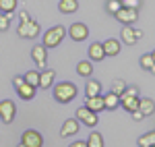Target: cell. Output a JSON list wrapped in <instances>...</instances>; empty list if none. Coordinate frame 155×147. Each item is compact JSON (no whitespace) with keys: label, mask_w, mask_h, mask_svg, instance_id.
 <instances>
[{"label":"cell","mask_w":155,"mask_h":147,"mask_svg":"<svg viewBox=\"0 0 155 147\" xmlns=\"http://www.w3.org/2000/svg\"><path fill=\"white\" fill-rule=\"evenodd\" d=\"M114 17L122 25H134L139 21V11L137 8H128V6H120L118 11L114 12Z\"/></svg>","instance_id":"5b68a950"},{"label":"cell","mask_w":155,"mask_h":147,"mask_svg":"<svg viewBox=\"0 0 155 147\" xmlns=\"http://www.w3.org/2000/svg\"><path fill=\"white\" fill-rule=\"evenodd\" d=\"M64 37H66V27L64 25H54V27H50L48 31L41 35V46L52 50L56 46H60Z\"/></svg>","instance_id":"6da1fadb"},{"label":"cell","mask_w":155,"mask_h":147,"mask_svg":"<svg viewBox=\"0 0 155 147\" xmlns=\"http://www.w3.org/2000/svg\"><path fill=\"white\" fill-rule=\"evenodd\" d=\"M124 89H126V81H122V79H116V81H114V85H112V93L120 95Z\"/></svg>","instance_id":"f1b7e54d"},{"label":"cell","mask_w":155,"mask_h":147,"mask_svg":"<svg viewBox=\"0 0 155 147\" xmlns=\"http://www.w3.org/2000/svg\"><path fill=\"white\" fill-rule=\"evenodd\" d=\"M77 93H79V89L71 81H62L58 85H54V99L58 104H68V102H72V99L77 98Z\"/></svg>","instance_id":"7a4b0ae2"},{"label":"cell","mask_w":155,"mask_h":147,"mask_svg":"<svg viewBox=\"0 0 155 147\" xmlns=\"http://www.w3.org/2000/svg\"><path fill=\"white\" fill-rule=\"evenodd\" d=\"M77 75L79 77H85V79H89L91 75H93V62L91 60H81L77 64Z\"/></svg>","instance_id":"44dd1931"},{"label":"cell","mask_w":155,"mask_h":147,"mask_svg":"<svg viewBox=\"0 0 155 147\" xmlns=\"http://www.w3.org/2000/svg\"><path fill=\"white\" fill-rule=\"evenodd\" d=\"M85 143H87V147H104V137L99 135L97 131H93V133H89Z\"/></svg>","instance_id":"cb8c5ba5"},{"label":"cell","mask_w":155,"mask_h":147,"mask_svg":"<svg viewBox=\"0 0 155 147\" xmlns=\"http://www.w3.org/2000/svg\"><path fill=\"white\" fill-rule=\"evenodd\" d=\"M66 35L71 37L72 42H85L89 37V27L85 23H72L68 29H66Z\"/></svg>","instance_id":"ba28073f"},{"label":"cell","mask_w":155,"mask_h":147,"mask_svg":"<svg viewBox=\"0 0 155 147\" xmlns=\"http://www.w3.org/2000/svg\"><path fill=\"white\" fill-rule=\"evenodd\" d=\"M120 6H122V0H107L106 2V11L110 12V15H114Z\"/></svg>","instance_id":"4316f807"},{"label":"cell","mask_w":155,"mask_h":147,"mask_svg":"<svg viewBox=\"0 0 155 147\" xmlns=\"http://www.w3.org/2000/svg\"><path fill=\"white\" fill-rule=\"evenodd\" d=\"M11 29V15L0 12V31H8Z\"/></svg>","instance_id":"83f0119b"},{"label":"cell","mask_w":155,"mask_h":147,"mask_svg":"<svg viewBox=\"0 0 155 147\" xmlns=\"http://www.w3.org/2000/svg\"><path fill=\"white\" fill-rule=\"evenodd\" d=\"M35 91H37V87L29 85V83H23V85L17 87V95L21 99H27V102H31V99L35 98Z\"/></svg>","instance_id":"2e32d148"},{"label":"cell","mask_w":155,"mask_h":147,"mask_svg":"<svg viewBox=\"0 0 155 147\" xmlns=\"http://www.w3.org/2000/svg\"><path fill=\"white\" fill-rule=\"evenodd\" d=\"M17 6H19L17 0H0V12H4V15H12L17 11Z\"/></svg>","instance_id":"603a6c76"},{"label":"cell","mask_w":155,"mask_h":147,"mask_svg":"<svg viewBox=\"0 0 155 147\" xmlns=\"http://www.w3.org/2000/svg\"><path fill=\"white\" fill-rule=\"evenodd\" d=\"M21 143L25 147H44V137L39 131H33V129H27L21 137Z\"/></svg>","instance_id":"9c48e42d"},{"label":"cell","mask_w":155,"mask_h":147,"mask_svg":"<svg viewBox=\"0 0 155 147\" xmlns=\"http://www.w3.org/2000/svg\"><path fill=\"white\" fill-rule=\"evenodd\" d=\"M151 145H155V133L153 131H149L147 135L139 137V147H151Z\"/></svg>","instance_id":"484cf974"},{"label":"cell","mask_w":155,"mask_h":147,"mask_svg":"<svg viewBox=\"0 0 155 147\" xmlns=\"http://www.w3.org/2000/svg\"><path fill=\"white\" fill-rule=\"evenodd\" d=\"M85 108H89V110L95 112V114L104 112V95H93V98H87Z\"/></svg>","instance_id":"e0dca14e"},{"label":"cell","mask_w":155,"mask_h":147,"mask_svg":"<svg viewBox=\"0 0 155 147\" xmlns=\"http://www.w3.org/2000/svg\"><path fill=\"white\" fill-rule=\"evenodd\" d=\"M137 110L141 112L145 118H147V116H151V114H153V110H155L153 98H139V108H137Z\"/></svg>","instance_id":"9a60e30c"},{"label":"cell","mask_w":155,"mask_h":147,"mask_svg":"<svg viewBox=\"0 0 155 147\" xmlns=\"http://www.w3.org/2000/svg\"><path fill=\"white\" fill-rule=\"evenodd\" d=\"M87 54H89V60L91 62H101L106 58V54H104V48H101V44L99 42H93L89 50H87Z\"/></svg>","instance_id":"5bb4252c"},{"label":"cell","mask_w":155,"mask_h":147,"mask_svg":"<svg viewBox=\"0 0 155 147\" xmlns=\"http://www.w3.org/2000/svg\"><path fill=\"white\" fill-rule=\"evenodd\" d=\"M141 37H143V31H141V29H134L132 25H124V27H122V31H120V44L134 46Z\"/></svg>","instance_id":"277c9868"},{"label":"cell","mask_w":155,"mask_h":147,"mask_svg":"<svg viewBox=\"0 0 155 147\" xmlns=\"http://www.w3.org/2000/svg\"><path fill=\"white\" fill-rule=\"evenodd\" d=\"M74 116H77V120L81 124H85V126H89V129H93V126H97V122H99V118H97L95 112H91L89 108H85V106H81V108H77V112H74Z\"/></svg>","instance_id":"52a82bcc"},{"label":"cell","mask_w":155,"mask_h":147,"mask_svg":"<svg viewBox=\"0 0 155 147\" xmlns=\"http://www.w3.org/2000/svg\"><path fill=\"white\" fill-rule=\"evenodd\" d=\"M68 147H87V143H85V141H74V143H71Z\"/></svg>","instance_id":"836d02e7"},{"label":"cell","mask_w":155,"mask_h":147,"mask_svg":"<svg viewBox=\"0 0 155 147\" xmlns=\"http://www.w3.org/2000/svg\"><path fill=\"white\" fill-rule=\"evenodd\" d=\"M58 11L62 12V15H74V12L79 11V2H77V0H60Z\"/></svg>","instance_id":"ac0fdd59"},{"label":"cell","mask_w":155,"mask_h":147,"mask_svg":"<svg viewBox=\"0 0 155 147\" xmlns=\"http://www.w3.org/2000/svg\"><path fill=\"white\" fill-rule=\"evenodd\" d=\"M122 6H128V8H137L141 6V0H122Z\"/></svg>","instance_id":"f546056e"},{"label":"cell","mask_w":155,"mask_h":147,"mask_svg":"<svg viewBox=\"0 0 155 147\" xmlns=\"http://www.w3.org/2000/svg\"><path fill=\"white\" fill-rule=\"evenodd\" d=\"M130 114H132V120H137V122H139V120H143V118H145V116H143V114H141V112H139V110L130 112Z\"/></svg>","instance_id":"d6a6232c"},{"label":"cell","mask_w":155,"mask_h":147,"mask_svg":"<svg viewBox=\"0 0 155 147\" xmlns=\"http://www.w3.org/2000/svg\"><path fill=\"white\" fill-rule=\"evenodd\" d=\"M77 133H79V120H77V118L64 120L62 129H60V137L66 139V137H72V135H77Z\"/></svg>","instance_id":"7c38bea8"},{"label":"cell","mask_w":155,"mask_h":147,"mask_svg":"<svg viewBox=\"0 0 155 147\" xmlns=\"http://www.w3.org/2000/svg\"><path fill=\"white\" fill-rule=\"evenodd\" d=\"M93 95H101V83L89 77V81L85 85V98H93Z\"/></svg>","instance_id":"d6986e66"},{"label":"cell","mask_w":155,"mask_h":147,"mask_svg":"<svg viewBox=\"0 0 155 147\" xmlns=\"http://www.w3.org/2000/svg\"><path fill=\"white\" fill-rule=\"evenodd\" d=\"M17 147H25V145H23V143H19V145H17Z\"/></svg>","instance_id":"e575fe53"},{"label":"cell","mask_w":155,"mask_h":147,"mask_svg":"<svg viewBox=\"0 0 155 147\" xmlns=\"http://www.w3.org/2000/svg\"><path fill=\"white\" fill-rule=\"evenodd\" d=\"M116 108H120V98L116 95V93H107V95H104V110H110L114 112Z\"/></svg>","instance_id":"7402d4cb"},{"label":"cell","mask_w":155,"mask_h":147,"mask_svg":"<svg viewBox=\"0 0 155 147\" xmlns=\"http://www.w3.org/2000/svg\"><path fill=\"white\" fill-rule=\"evenodd\" d=\"M25 83H29V85L37 87V81H39V71H35V68H31V71H27V73L23 75Z\"/></svg>","instance_id":"d4e9b609"},{"label":"cell","mask_w":155,"mask_h":147,"mask_svg":"<svg viewBox=\"0 0 155 147\" xmlns=\"http://www.w3.org/2000/svg\"><path fill=\"white\" fill-rule=\"evenodd\" d=\"M23 83H25L23 77H15V79H12V87H15V89H17L19 85H23Z\"/></svg>","instance_id":"4dcf8cb0"},{"label":"cell","mask_w":155,"mask_h":147,"mask_svg":"<svg viewBox=\"0 0 155 147\" xmlns=\"http://www.w3.org/2000/svg\"><path fill=\"white\" fill-rule=\"evenodd\" d=\"M27 19H31L27 11H21V12H19V23H23V21H27Z\"/></svg>","instance_id":"1f68e13d"},{"label":"cell","mask_w":155,"mask_h":147,"mask_svg":"<svg viewBox=\"0 0 155 147\" xmlns=\"http://www.w3.org/2000/svg\"><path fill=\"white\" fill-rule=\"evenodd\" d=\"M139 64H141V68H143V71L153 73V71H155V54H153V52L143 54V56H141V60H139Z\"/></svg>","instance_id":"ffe728a7"},{"label":"cell","mask_w":155,"mask_h":147,"mask_svg":"<svg viewBox=\"0 0 155 147\" xmlns=\"http://www.w3.org/2000/svg\"><path fill=\"white\" fill-rule=\"evenodd\" d=\"M17 116V104L12 99H2L0 102V120L4 124H11Z\"/></svg>","instance_id":"8992f818"},{"label":"cell","mask_w":155,"mask_h":147,"mask_svg":"<svg viewBox=\"0 0 155 147\" xmlns=\"http://www.w3.org/2000/svg\"><path fill=\"white\" fill-rule=\"evenodd\" d=\"M31 58H33V62H35L37 68H46V66H48V48H44L41 44L33 46V50H31Z\"/></svg>","instance_id":"30bf717a"},{"label":"cell","mask_w":155,"mask_h":147,"mask_svg":"<svg viewBox=\"0 0 155 147\" xmlns=\"http://www.w3.org/2000/svg\"><path fill=\"white\" fill-rule=\"evenodd\" d=\"M39 33H41V27L35 19H27L23 23H19V27H17V35L23 37V39H33Z\"/></svg>","instance_id":"3957f363"},{"label":"cell","mask_w":155,"mask_h":147,"mask_svg":"<svg viewBox=\"0 0 155 147\" xmlns=\"http://www.w3.org/2000/svg\"><path fill=\"white\" fill-rule=\"evenodd\" d=\"M101 48H104V54L107 56H118L120 50H122V44H120V39H114V37H110V39H106L104 44H101Z\"/></svg>","instance_id":"8fae6325"},{"label":"cell","mask_w":155,"mask_h":147,"mask_svg":"<svg viewBox=\"0 0 155 147\" xmlns=\"http://www.w3.org/2000/svg\"><path fill=\"white\" fill-rule=\"evenodd\" d=\"M54 79H56V73L52 68H44L39 73V81H37V87L39 89H48V87L54 85Z\"/></svg>","instance_id":"4fadbf2b"}]
</instances>
